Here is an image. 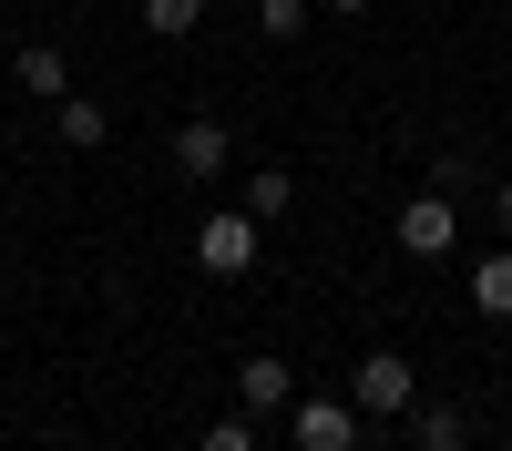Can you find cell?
I'll return each instance as SVG.
<instances>
[{
  "label": "cell",
  "instance_id": "cell-1",
  "mask_svg": "<svg viewBox=\"0 0 512 451\" xmlns=\"http://www.w3.org/2000/svg\"><path fill=\"white\" fill-rule=\"evenodd\" d=\"M349 400H359V421H410V400H420V369H410V349H359V369H349Z\"/></svg>",
  "mask_w": 512,
  "mask_h": 451
},
{
  "label": "cell",
  "instance_id": "cell-2",
  "mask_svg": "<svg viewBox=\"0 0 512 451\" xmlns=\"http://www.w3.org/2000/svg\"><path fill=\"white\" fill-rule=\"evenodd\" d=\"M256 246H267V226H256L246 205H226V216H205V226H195V267H205V277H246V267H256Z\"/></svg>",
  "mask_w": 512,
  "mask_h": 451
},
{
  "label": "cell",
  "instance_id": "cell-3",
  "mask_svg": "<svg viewBox=\"0 0 512 451\" xmlns=\"http://www.w3.org/2000/svg\"><path fill=\"white\" fill-rule=\"evenodd\" d=\"M410 257H451L461 246V195H441V185H420L410 205H400V226H390Z\"/></svg>",
  "mask_w": 512,
  "mask_h": 451
},
{
  "label": "cell",
  "instance_id": "cell-4",
  "mask_svg": "<svg viewBox=\"0 0 512 451\" xmlns=\"http://www.w3.org/2000/svg\"><path fill=\"white\" fill-rule=\"evenodd\" d=\"M226 164H236V134H226L216 113H185V123H175V175H185V185H216Z\"/></svg>",
  "mask_w": 512,
  "mask_h": 451
},
{
  "label": "cell",
  "instance_id": "cell-5",
  "mask_svg": "<svg viewBox=\"0 0 512 451\" xmlns=\"http://www.w3.org/2000/svg\"><path fill=\"white\" fill-rule=\"evenodd\" d=\"M297 451H359V400H287Z\"/></svg>",
  "mask_w": 512,
  "mask_h": 451
},
{
  "label": "cell",
  "instance_id": "cell-6",
  "mask_svg": "<svg viewBox=\"0 0 512 451\" xmlns=\"http://www.w3.org/2000/svg\"><path fill=\"white\" fill-rule=\"evenodd\" d=\"M287 400H297V369H287L277 349H246V359H236V410H256V421H277Z\"/></svg>",
  "mask_w": 512,
  "mask_h": 451
},
{
  "label": "cell",
  "instance_id": "cell-7",
  "mask_svg": "<svg viewBox=\"0 0 512 451\" xmlns=\"http://www.w3.org/2000/svg\"><path fill=\"white\" fill-rule=\"evenodd\" d=\"M11 82H21L31 103H62V93H72V62L52 52V41H21V52H11Z\"/></svg>",
  "mask_w": 512,
  "mask_h": 451
},
{
  "label": "cell",
  "instance_id": "cell-8",
  "mask_svg": "<svg viewBox=\"0 0 512 451\" xmlns=\"http://www.w3.org/2000/svg\"><path fill=\"white\" fill-rule=\"evenodd\" d=\"M410 441H420V451H472V410H451V400H410Z\"/></svg>",
  "mask_w": 512,
  "mask_h": 451
},
{
  "label": "cell",
  "instance_id": "cell-9",
  "mask_svg": "<svg viewBox=\"0 0 512 451\" xmlns=\"http://www.w3.org/2000/svg\"><path fill=\"white\" fill-rule=\"evenodd\" d=\"M236 205H246V216H256V226H277V216H287V205H297V175H287V164H256V175L236 185Z\"/></svg>",
  "mask_w": 512,
  "mask_h": 451
},
{
  "label": "cell",
  "instance_id": "cell-10",
  "mask_svg": "<svg viewBox=\"0 0 512 451\" xmlns=\"http://www.w3.org/2000/svg\"><path fill=\"white\" fill-rule=\"evenodd\" d=\"M52 123H62V144H72V154H103V134H113V113H103V103H72V93L52 103Z\"/></svg>",
  "mask_w": 512,
  "mask_h": 451
},
{
  "label": "cell",
  "instance_id": "cell-11",
  "mask_svg": "<svg viewBox=\"0 0 512 451\" xmlns=\"http://www.w3.org/2000/svg\"><path fill=\"white\" fill-rule=\"evenodd\" d=\"M472 308L482 318H512V246H492V257L472 267Z\"/></svg>",
  "mask_w": 512,
  "mask_h": 451
},
{
  "label": "cell",
  "instance_id": "cell-12",
  "mask_svg": "<svg viewBox=\"0 0 512 451\" xmlns=\"http://www.w3.org/2000/svg\"><path fill=\"white\" fill-rule=\"evenodd\" d=\"M195 451H256V410H226V421H205Z\"/></svg>",
  "mask_w": 512,
  "mask_h": 451
},
{
  "label": "cell",
  "instance_id": "cell-13",
  "mask_svg": "<svg viewBox=\"0 0 512 451\" xmlns=\"http://www.w3.org/2000/svg\"><path fill=\"white\" fill-rule=\"evenodd\" d=\"M205 21V0H144V31H164V41H185Z\"/></svg>",
  "mask_w": 512,
  "mask_h": 451
},
{
  "label": "cell",
  "instance_id": "cell-14",
  "mask_svg": "<svg viewBox=\"0 0 512 451\" xmlns=\"http://www.w3.org/2000/svg\"><path fill=\"white\" fill-rule=\"evenodd\" d=\"M256 21H267V41H297L308 31V0H256Z\"/></svg>",
  "mask_w": 512,
  "mask_h": 451
},
{
  "label": "cell",
  "instance_id": "cell-15",
  "mask_svg": "<svg viewBox=\"0 0 512 451\" xmlns=\"http://www.w3.org/2000/svg\"><path fill=\"white\" fill-rule=\"evenodd\" d=\"M431 185H441V195H472L482 175H472V154H441V164H431Z\"/></svg>",
  "mask_w": 512,
  "mask_h": 451
},
{
  "label": "cell",
  "instance_id": "cell-16",
  "mask_svg": "<svg viewBox=\"0 0 512 451\" xmlns=\"http://www.w3.org/2000/svg\"><path fill=\"white\" fill-rule=\"evenodd\" d=\"M492 216H502V236H512V185H492Z\"/></svg>",
  "mask_w": 512,
  "mask_h": 451
},
{
  "label": "cell",
  "instance_id": "cell-17",
  "mask_svg": "<svg viewBox=\"0 0 512 451\" xmlns=\"http://www.w3.org/2000/svg\"><path fill=\"white\" fill-rule=\"evenodd\" d=\"M328 11H338V21H359V11H369V0H328Z\"/></svg>",
  "mask_w": 512,
  "mask_h": 451
},
{
  "label": "cell",
  "instance_id": "cell-18",
  "mask_svg": "<svg viewBox=\"0 0 512 451\" xmlns=\"http://www.w3.org/2000/svg\"><path fill=\"white\" fill-rule=\"evenodd\" d=\"M502 451H512V441H502Z\"/></svg>",
  "mask_w": 512,
  "mask_h": 451
}]
</instances>
